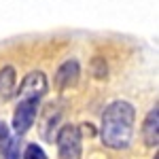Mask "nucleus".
Segmentation results:
<instances>
[{
    "label": "nucleus",
    "mask_w": 159,
    "mask_h": 159,
    "mask_svg": "<svg viewBox=\"0 0 159 159\" xmlns=\"http://www.w3.org/2000/svg\"><path fill=\"white\" fill-rule=\"evenodd\" d=\"M13 87H15V70L11 66L0 70V100H9L13 96Z\"/></svg>",
    "instance_id": "nucleus-7"
},
{
    "label": "nucleus",
    "mask_w": 159,
    "mask_h": 159,
    "mask_svg": "<svg viewBox=\"0 0 159 159\" xmlns=\"http://www.w3.org/2000/svg\"><path fill=\"white\" fill-rule=\"evenodd\" d=\"M142 136H144V142H147L148 147H157L159 144V108L157 106L147 115Z\"/></svg>",
    "instance_id": "nucleus-6"
},
{
    "label": "nucleus",
    "mask_w": 159,
    "mask_h": 159,
    "mask_svg": "<svg viewBox=\"0 0 159 159\" xmlns=\"http://www.w3.org/2000/svg\"><path fill=\"white\" fill-rule=\"evenodd\" d=\"M134 119L136 112L134 106L129 102H123L117 100L108 104L104 108L102 115V142L110 148H125L129 147V140H132V129H134Z\"/></svg>",
    "instance_id": "nucleus-1"
},
{
    "label": "nucleus",
    "mask_w": 159,
    "mask_h": 159,
    "mask_svg": "<svg viewBox=\"0 0 159 159\" xmlns=\"http://www.w3.org/2000/svg\"><path fill=\"white\" fill-rule=\"evenodd\" d=\"M79 72H81V68H79V61L76 60L64 61L57 68V72H55V85H57V89L74 87L76 81H79Z\"/></svg>",
    "instance_id": "nucleus-5"
},
{
    "label": "nucleus",
    "mask_w": 159,
    "mask_h": 159,
    "mask_svg": "<svg viewBox=\"0 0 159 159\" xmlns=\"http://www.w3.org/2000/svg\"><path fill=\"white\" fill-rule=\"evenodd\" d=\"M0 153L4 155V159H19V140L17 138H11L9 144L2 148Z\"/></svg>",
    "instance_id": "nucleus-8"
},
{
    "label": "nucleus",
    "mask_w": 159,
    "mask_h": 159,
    "mask_svg": "<svg viewBox=\"0 0 159 159\" xmlns=\"http://www.w3.org/2000/svg\"><path fill=\"white\" fill-rule=\"evenodd\" d=\"M38 112V102L36 100H19L17 108H15V117H13V129L17 132V136L25 134L32 123L36 119Z\"/></svg>",
    "instance_id": "nucleus-3"
},
{
    "label": "nucleus",
    "mask_w": 159,
    "mask_h": 159,
    "mask_svg": "<svg viewBox=\"0 0 159 159\" xmlns=\"http://www.w3.org/2000/svg\"><path fill=\"white\" fill-rule=\"evenodd\" d=\"M47 79H45V74L43 72H30L25 76L24 81H21V85H19V100H36L40 102V98L47 93Z\"/></svg>",
    "instance_id": "nucleus-4"
},
{
    "label": "nucleus",
    "mask_w": 159,
    "mask_h": 159,
    "mask_svg": "<svg viewBox=\"0 0 159 159\" xmlns=\"http://www.w3.org/2000/svg\"><path fill=\"white\" fill-rule=\"evenodd\" d=\"M155 159H159V155H155Z\"/></svg>",
    "instance_id": "nucleus-11"
},
{
    "label": "nucleus",
    "mask_w": 159,
    "mask_h": 159,
    "mask_svg": "<svg viewBox=\"0 0 159 159\" xmlns=\"http://www.w3.org/2000/svg\"><path fill=\"white\" fill-rule=\"evenodd\" d=\"M60 159H81V129L76 125H64L57 134Z\"/></svg>",
    "instance_id": "nucleus-2"
},
{
    "label": "nucleus",
    "mask_w": 159,
    "mask_h": 159,
    "mask_svg": "<svg viewBox=\"0 0 159 159\" xmlns=\"http://www.w3.org/2000/svg\"><path fill=\"white\" fill-rule=\"evenodd\" d=\"M24 159H47V155H45V151L40 147H36V144H28L24 151Z\"/></svg>",
    "instance_id": "nucleus-9"
},
{
    "label": "nucleus",
    "mask_w": 159,
    "mask_h": 159,
    "mask_svg": "<svg viewBox=\"0 0 159 159\" xmlns=\"http://www.w3.org/2000/svg\"><path fill=\"white\" fill-rule=\"evenodd\" d=\"M9 140H11V134H9V127L4 125V123H0V151L9 144Z\"/></svg>",
    "instance_id": "nucleus-10"
}]
</instances>
